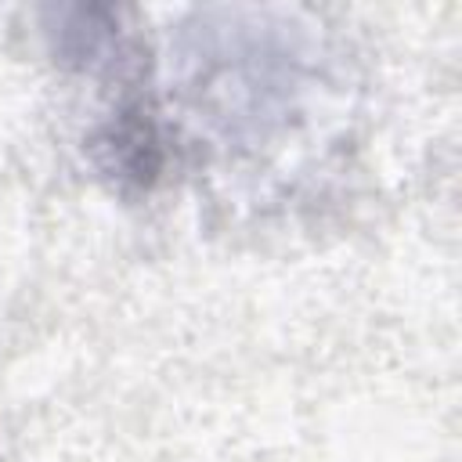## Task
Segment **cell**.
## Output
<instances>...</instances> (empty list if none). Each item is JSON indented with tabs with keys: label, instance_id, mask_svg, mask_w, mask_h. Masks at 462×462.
Segmentation results:
<instances>
[{
	"label": "cell",
	"instance_id": "obj_1",
	"mask_svg": "<svg viewBox=\"0 0 462 462\" xmlns=\"http://www.w3.org/2000/svg\"><path fill=\"white\" fill-rule=\"evenodd\" d=\"M300 29L282 14L253 7L199 11L180 25L177 61L184 90L231 130L278 123L303 90L310 65Z\"/></svg>",
	"mask_w": 462,
	"mask_h": 462
}]
</instances>
